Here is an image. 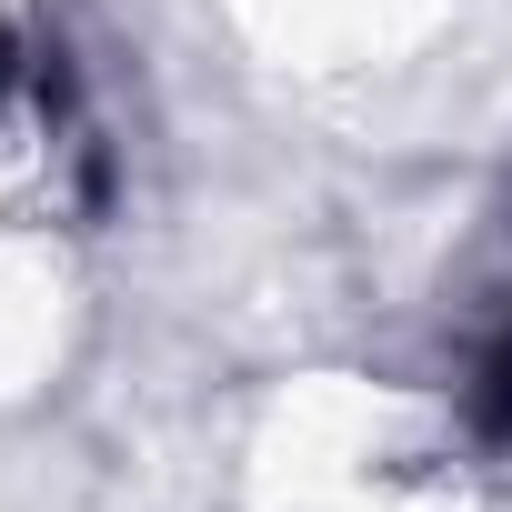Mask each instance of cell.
Wrapping results in <instances>:
<instances>
[{
  "instance_id": "cell-1",
  "label": "cell",
  "mask_w": 512,
  "mask_h": 512,
  "mask_svg": "<svg viewBox=\"0 0 512 512\" xmlns=\"http://www.w3.org/2000/svg\"><path fill=\"white\" fill-rule=\"evenodd\" d=\"M462 412H472V432H482V442H502V452H512V322L482 342V362H472V382H462Z\"/></svg>"
}]
</instances>
